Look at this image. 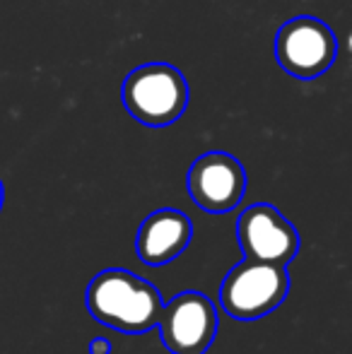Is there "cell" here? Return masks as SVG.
I'll list each match as a JSON object with an SVG mask.
<instances>
[{
	"instance_id": "7",
	"label": "cell",
	"mask_w": 352,
	"mask_h": 354,
	"mask_svg": "<svg viewBox=\"0 0 352 354\" xmlns=\"http://www.w3.org/2000/svg\"><path fill=\"white\" fill-rule=\"evenodd\" d=\"M237 239L244 258L287 266L299 251V234L277 207L256 203L237 219Z\"/></svg>"
},
{
	"instance_id": "6",
	"label": "cell",
	"mask_w": 352,
	"mask_h": 354,
	"mask_svg": "<svg viewBox=\"0 0 352 354\" xmlns=\"http://www.w3.org/2000/svg\"><path fill=\"white\" fill-rule=\"evenodd\" d=\"M188 196L210 214L230 212L244 201L246 171L237 157L227 152H205L191 164L186 176Z\"/></svg>"
},
{
	"instance_id": "3",
	"label": "cell",
	"mask_w": 352,
	"mask_h": 354,
	"mask_svg": "<svg viewBox=\"0 0 352 354\" xmlns=\"http://www.w3.org/2000/svg\"><path fill=\"white\" fill-rule=\"evenodd\" d=\"M290 292L287 266L244 258L225 275L220 304L227 316L237 321H256L275 311Z\"/></svg>"
},
{
	"instance_id": "2",
	"label": "cell",
	"mask_w": 352,
	"mask_h": 354,
	"mask_svg": "<svg viewBox=\"0 0 352 354\" xmlns=\"http://www.w3.org/2000/svg\"><path fill=\"white\" fill-rule=\"evenodd\" d=\"M123 106L147 128H167L183 116L188 106V82L169 63H145L123 80Z\"/></svg>"
},
{
	"instance_id": "9",
	"label": "cell",
	"mask_w": 352,
	"mask_h": 354,
	"mask_svg": "<svg viewBox=\"0 0 352 354\" xmlns=\"http://www.w3.org/2000/svg\"><path fill=\"white\" fill-rule=\"evenodd\" d=\"M89 354H111V342L106 340V337H92V340H89Z\"/></svg>"
},
{
	"instance_id": "10",
	"label": "cell",
	"mask_w": 352,
	"mask_h": 354,
	"mask_svg": "<svg viewBox=\"0 0 352 354\" xmlns=\"http://www.w3.org/2000/svg\"><path fill=\"white\" fill-rule=\"evenodd\" d=\"M0 210H3V181H0Z\"/></svg>"
},
{
	"instance_id": "8",
	"label": "cell",
	"mask_w": 352,
	"mask_h": 354,
	"mask_svg": "<svg viewBox=\"0 0 352 354\" xmlns=\"http://www.w3.org/2000/svg\"><path fill=\"white\" fill-rule=\"evenodd\" d=\"M193 224L181 210L162 207L142 219L136 234V253L145 266L160 268L172 263L188 248Z\"/></svg>"
},
{
	"instance_id": "1",
	"label": "cell",
	"mask_w": 352,
	"mask_h": 354,
	"mask_svg": "<svg viewBox=\"0 0 352 354\" xmlns=\"http://www.w3.org/2000/svg\"><path fill=\"white\" fill-rule=\"evenodd\" d=\"M85 301L94 321L128 335L157 328L165 306L155 284L121 268H109L94 275L87 284Z\"/></svg>"
},
{
	"instance_id": "5",
	"label": "cell",
	"mask_w": 352,
	"mask_h": 354,
	"mask_svg": "<svg viewBox=\"0 0 352 354\" xmlns=\"http://www.w3.org/2000/svg\"><path fill=\"white\" fill-rule=\"evenodd\" d=\"M157 328L172 354H205L217 335L215 304L203 292H181L165 301Z\"/></svg>"
},
{
	"instance_id": "4",
	"label": "cell",
	"mask_w": 352,
	"mask_h": 354,
	"mask_svg": "<svg viewBox=\"0 0 352 354\" xmlns=\"http://www.w3.org/2000/svg\"><path fill=\"white\" fill-rule=\"evenodd\" d=\"M338 56V39L333 29L319 17L302 15L292 17L277 29L275 58L287 75L297 80L321 77Z\"/></svg>"
}]
</instances>
